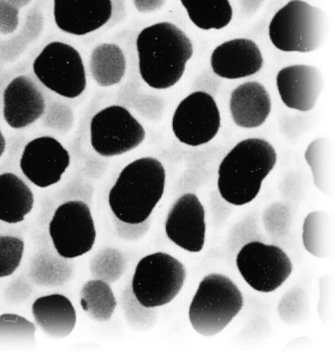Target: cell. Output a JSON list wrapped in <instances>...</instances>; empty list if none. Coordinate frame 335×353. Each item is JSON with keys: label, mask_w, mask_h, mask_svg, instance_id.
Here are the masks:
<instances>
[{"label": "cell", "mask_w": 335, "mask_h": 353, "mask_svg": "<svg viewBox=\"0 0 335 353\" xmlns=\"http://www.w3.org/2000/svg\"><path fill=\"white\" fill-rule=\"evenodd\" d=\"M45 112L43 93L26 76L16 77L4 90L3 117L12 128L22 129L31 125Z\"/></svg>", "instance_id": "17"}, {"label": "cell", "mask_w": 335, "mask_h": 353, "mask_svg": "<svg viewBox=\"0 0 335 353\" xmlns=\"http://www.w3.org/2000/svg\"><path fill=\"white\" fill-rule=\"evenodd\" d=\"M306 309V299L303 290L294 288L287 292L279 302L278 313L286 323H296Z\"/></svg>", "instance_id": "33"}, {"label": "cell", "mask_w": 335, "mask_h": 353, "mask_svg": "<svg viewBox=\"0 0 335 353\" xmlns=\"http://www.w3.org/2000/svg\"><path fill=\"white\" fill-rule=\"evenodd\" d=\"M33 191L16 174H0V221L22 223L34 208Z\"/></svg>", "instance_id": "20"}, {"label": "cell", "mask_w": 335, "mask_h": 353, "mask_svg": "<svg viewBox=\"0 0 335 353\" xmlns=\"http://www.w3.org/2000/svg\"><path fill=\"white\" fill-rule=\"evenodd\" d=\"M126 268V260L119 249L105 248L99 251L91 262L92 276L96 280L108 283H115L121 278Z\"/></svg>", "instance_id": "28"}, {"label": "cell", "mask_w": 335, "mask_h": 353, "mask_svg": "<svg viewBox=\"0 0 335 353\" xmlns=\"http://www.w3.org/2000/svg\"><path fill=\"white\" fill-rule=\"evenodd\" d=\"M186 274L184 265L170 254H150L139 261L132 279V292L148 308L165 306L180 294Z\"/></svg>", "instance_id": "6"}, {"label": "cell", "mask_w": 335, "mask_h": 353, "mask_svg": "<svg viewBox=\"0 0 335 353\" xmlns=\"http://www.w3.org/2000/svg\"><path fill=\"white\" fill-rule=\"evenodd\" d=\"M127 62L123 50L115 43L94 48L90 60L92 79L99 87L119 84L125 76Z\"/></svg>", "instance_id": "21"}, {"label": "cell", "mask_w": 335, "mask_h": 353, "mask_svg": "<svg viewBox=\"0 0 335 353\" xmlns=\"http://www.w3.org/2000/svg\"><path fill=\"white\" fill-rule=\"evenodd\" d=\"M80 304L90 318L103 323L112 319L117 301L110 283L94 279L83 285Z\"/></svg>", "instance_id": "25"}, {"label": "cell", "mask_w": 335, "mask_h": 353, "mask_svg": "<svg viewBox=\"0 0 335 353\" xmlns=\"http://www.w3.org/2000/svg\"><path fill=\"white\" fill-rule=\"evenodd\" d=\"M221 112L212 94L193 92L180 101L172 117V131L178 141L191 147L207 144L219 133Z\"/></svg>", "instance_id": "11"}, {"label": "cell", "mask_w": 335, "mask_h": 353, "mask_svg": "<svg viewBox=\"0 0 335 353\" xmlns=\"http://www.w3.org/2000/svg\"><path fill=\"white\" fill-rule=\"evenodd\" d=\"M305 160L313 174L316 188L327 196L334 190V144L332 138L322 137L309 143Z\"/></svg>", "instance_id": "22"}, {"label": "cell", "mask_w": 335, "mask_h": 353, "mask_svg": "<svg viewBox=\"0 0 335 353\" xmlns=\"http://www.w3.org/2000/svg\"><path fill=\"white\" fill-rule=\"evenodd\" d=\"M90 133L92 149L105 158L133 151L145 139L144 127L121 105H112L94 114Z\"/></svg>", "instance_id": "10"}, {"label": "cell", "mask_w": 335, "mask_h": 353, "mask_svg": "<svg viewBox=\"0 0 335 353\" xmlns=\"http://www.w3.org/2000/svg\"><path fill=\"white\" fill-rule=\"evenodd\" d=\"M48 232L55 251L64 259H75L90 252L96 242L97 230L89 205L81 200L60 205Z\"/></svg>", "instance_id": "8"}, {"label": "cell", "mask_w": 335, "mask_h": 353, "mask_svg": "<svg viewBox=\"0 0 335 353\" xmlns=\"http://www.w3.org/2000/svg\"><path fill=\"white\" fill-rule=\"evenodd\" d=\"M240 2L246 12L253 14L261 8L265 0H241Z\"/></svg>", "instance_id": "36"}, {"label": "cell", "mask_w": 335, "mask_h": 353, "mask_svg": "<svg viewBox=\"0 0 335 353\" xmlns=\"http://www.w3.org/2000/svg\"><path fill=\"white\" fill-rule=\"evenodd\" d=\"M6 149V140L4 138L3 134L0 131V158L3 156L4 152Z\"/></svg>", "instance_id": "37"}, {"label": "cell", "mask_w": 335, "mask_h": 353, "mask_svg": "<svg viewBox=\"0 0 335 353\" xmlns=\"http://www.w3.org/2000/svg\"><path fill=\"white\" fill-rule=\"evenodd\" d=\"M136 47L141 77L156 90L175 86L183 77L194 54L190 38L170 22L156 23L143 29Z\"/></svg>", "instance_id": "1"}, {"label": "cell", "mask_w": 335, "mask_h": 353, "mask_svg": "<svg viewBox=\"0 0 335 353\" xmlns=\"http://www.w3.org/2000/svg\"><path fill=\"white\" fill-rule=\"evenodd\" d=\"M276 88L286 107L308 112L316 107L325 88V79L318 67L294 64L278 71Z\"/></svg>", "instance_id": "14"}, {"label": "cell", "mask_w": 335, "mask_h": 353, "mask_svg": "<svg viewBox=\"0 0 335 353\" xmlns=\"http://www.w3.org/2000/svg\"><path fill=\"white\" fill-rule=\"evenodd\" d=\"M256 221L255 216L252 214L232 228L230 235V241H228V247H230L231 253L234 252L236 249H240V246L242 247L249 242L256 241V240L261 241L262 237H261L258 223Z\"/></svg>", "instance_id": "32"}, {"label": "cell", "mask_w": 335, "mask_h": 353, "mask_svg": "<svg viewBox=\"0 0 335 353\" xmlns=\"http://www.w3.org/2000/svg\"><path fill=\"white\" fill-rule=\"evenodd\" d=\"M33 323L15 314L0 315V348L33 347L36 343Z\"/></svg>", "instance_id": "26"}, {"label": "cell", "mask_w": 335, "mask_h": 353, "mask_svg": "<svg viewBox=\"0 0 335 353\" xmlns=\"http://www.w3.org/2000/svg\"><path fill=\"white\" fill-rule=\"evenodd\" d=\"M191 22L205 31L224 29L233 18L230 0H180Z\"/></svg>", "instance_id": "24"}, {"label": "cell", "mask_w": 335, "mask_h": 353, "mask_svg": "<svg viewBox=\"0 0 335 353\" xmlns=\"http://www.w3.org/2000/svg\"><path fill=\"white\" fill-rule=\"evenodd\" d=\"M244 305L241 290L228 276L210 274L201 283L189 307L193 329L205 336L223 332Z\"/></svg>", "instance_id": "5"}, {"label": "cell", "mask_w": 335, "mask_h": 353, "mask_svg": "<svg viewBox=\"0 0 335 353\" xmlns=\"http://www.w3.org/2000/svg\"><path fill=\"white\" fill-rule=\"evenodd\" d=\"M34 75L50 91L67 99L84 93L87 76L80 52L72 46L53 41L34 59Z\"/></svg>", "instance_id": "7"}, {"label": "cell", "mask_w": 335, "mask_h": 353, "mask_svg": "<svg viewBox=\"0 0 335 353\" xmlns=\"http://www.w3.org/2000/svg\"><path fill=\"white\" fill-rule=\"evenodd\" d=\"M151 221V216H150L147 221H143V223H128L115 218L114 225L119 236L122 239L127 240V241H134V240L142 239L149 232L150 227L152 225Z\"/></svg>", "instance_id": "34"}, {"label": "cell", "mask_w": 335, "mask_h": 353, "mask_svg": "<svg viewBox=\"0 0 335 353\" xmlns=\"http://www.w3.org/2000/svg\"><path fill=\"white\" fill-rule=\"evenodd\" d=\"M122 306L129 324L139 329L151 327L158 319L156 309L143 306L132 292L131 285L122 294Z\"/></svg>", "instance_id": "30"}, {"label": "cell", "mask_w": 335, "mask_h": 353, "mask_svg": "<svg viewBox=\"0 0 335 353\" xmlns=\"http://www.w3.org/2000/svg\"><path fill=\"white\" fill-rule=\"evenodd\" d=\"M31 276L39 285H62L70 279L71 268L63 260L54 257L52 252L41 251L34 258Z\"/></svg>", "instance_id": "27"}, {"label": "cell", "mask_w": 335, "mask_h": 353, "mask_svg": "<svg viewBox=\"0 0 335 353\" xmlns=\"http://www.w3.org/2000/svg\"><path fill=\"white\" fill-rule=\"evenodd\" d=\"M69 165L68 151L59 140L48 136L30 141L20 160L23 174L40 188L59 183Z\"/></svg>", "instance_id": "12"}, {"label": "cell", "mask_w": 335, "mask_h": 353, "mask_svg": "<svg viewBox=\"0 0 335 353\" xmlns=\"http://www.w3.org/2000/svg\"><path fill=\"white\" fill-rule=\"evenodd\" d=\"M236 266L245 281L256 292L263 294L281 288L293 271L290 258L281 247L258 240L239 249Z\"/></svg>", "instance_id": "9"}, {"label": "cell", "mask_w": 335, "mask_h": 353, "mask_svg": "<svg viewBox=\"0 0 335 353\" xmlns=\"http://www.w3.org/2000/svg\"><path fill=\"white\" fill-rule=\"evenodd\" d=\"M205 211L194 193L175 201L165 221V234L175 245L191 253L203 250L205 242Z\"/></svg>", "instance_id": "13"}, {"label": "cell", "mask_w": 335, "mask_h": 353, "mask_svg": "<svg viewBox=\"0 0 335 353\" xmlns=\"http://www.w3.org/2000/svg\"><path fill=\"white\" fill-rule=\"evenodd\" d=\"M25 242L17 236L0 235V279L17 271L24 256Z\"/></svg>", "instance_id": "29"}, {"label": "cell", "mask_w": 335, "mask_h": 353, "mask_svg": "<svg viewBox=\"0 0 335 353\" xmlns=\"http://www.w3.org/2000/svg\"><path fill=\"white\" fill-rule=\"evenodd\" d=\"M263 57L255 41L233 39L217 46L210 55V66L217 77L227 80L242 79L260 72Z\"/></svg>", "instance_id": "16"}, {"label": "cell", "mask_w": 335, "mask_h": 353, "mask_svg": "<svg viewBox=\"0 0 335 353\" xmlns=\"http://www.w3.org/2000/svg\"><path fill=\"white\" fill-rule=\"evenodd\" d=\"M303 245L312 255L329 258L334 252V218L327 212L309 213L303 223Z\"/></svg>", "instance_id": "23"}, {"label": "cell", "mask_w": 335, "mask_h": 353, "mask_svg": "<svg viewBox=\"0 0 335 353\" xmlns=\"http://www.w3.org/2000/svg\"><path fill=\"white\" fill-rule=\"evenodd\" d=\"M329 33V18L320 7L291 0L281 7L269 26L272 45L284 52H313L322 47Z\"/></svg>", "instance_id": "4"}, {"label": "cell", "mask_w": 335, "mask_h": 353, "mask_svg": "<svg viewBox=\"0 0 335 353\" xmlns=\"http://www.w3.org/2000/svg\"><path fill=\"white\" fill-rule=\"evenodd\" d=\"M166 172L158 159L141 158L120 172L108 194V204L115 218L140 223L152 216L165 193Z\"/></svg>", "instance_id": "3"}, {"label": "cell", "mask_w": 335, "mask_h": 353, "mask_svg": "<svg viewBox=\"0 0 335 353\" xmlns=\"http://www.w3.org/2000/svg\"><path fill=\"white\" fill-rule=\"evenodd\" d=\"M136 8L141 13H152L165 6L166 0H133Z\"/></svg>", "instance_id": "35"}, {"label": "cell", "mask_w": 335, "mask_h": 353, "mask_svg": "<svg viewBox=\"0 0 335 353\" xmlns=\"http://www.w3.org/2000/svg\"><path fill=\"white\" fill-rule=\"evenodd\" d=\"M57 26L64 33L85 36L105 26L112 17V0H53Z\"/></svg>", "instance_id": "15"}, {"label": "cell", "mask_w": 335, "mask_h": 353, "mask_svg": "<svg viewBox=\"0 0 335 353\" xmlns=\"http://www.w3.org/2000/svg\"><path fill=\"white\" fill-rule=\"evenodd\" d=\"M233 122L241 128L253 129L267 121L272 112V99L261 83L246 82L233 90L230 100Z\"/></svg>", "instance_id": "18"}, {"label": "cell", "mask_w": 335, "mask_h": 353, "mask_svg": "<svg viewBox=\"0 0 335 353\" xmlns=\"http://www.w3.org/2000/svg\"><path fill=\"white\" fill-rule=\"evenodd\" d=\"M292 223V214L290 207L276 203L263 213V225L270 236L274 239H285Z\"/></svg>", "instance_id": "31"}, {"label": "cell", "mask_w": 335, "mask_h": 353, "mask_svg": "<svg viewBox=\"0 0 335 353\" xmlns=\"http://www.w3.org/2000/svg\"><path fill=\"white\" fill-rule=\"evenodd\" d=\"M32 314L38 326L55 339H64L72 334L77 323V314L72 302L68 297L59 294L34 300Z\"/></svg>", "instance_id": "19"}, {"label": "cell", "mask_w": 335, "mask_h": 353, "mask_svg": "<svg viewBox=\"0 0 335 353\" xmlns=\"http://www.w3.org/2000/svg\"><path fill=\"white\" fill-rule=\"evenodd\" d=\"M276 161V149L267 140L250 138L237 143L217 170L219 195L233 206L249 204L260 193Z\"/></svg>", "instance_id": "2"}]
</instances>
